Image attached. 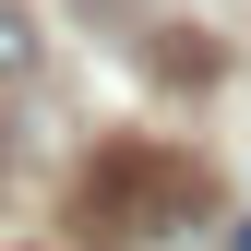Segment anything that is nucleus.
<instances>
[{
  "mask_svg": "<svg viewBox=\"0 0 251 251\" xmlns=\"http://www.w3.org/2000/svg\"><path fill=\"white\" fill-rule=\"evenodd\" d=\"M203 168L192 155H168V144H108L96 168H84V192H72V227L84 239H168V227H203Z\"/></svg>",
  "mask_w": 251,
  "mask_h": 251,
  "instance_id": "obj_1",
  "label": "nucleus"
},
{
  "mask_svg": "<svg viewBox=\"0 0 251 251\" xmlns=\"http://www.w3.org/2000/svg\"><path fill=\"white\" fill-rule=\"evenodd\" d=\"M227 251H251V227H227Z\"/></svg>",
  "mask_w": 251,
  "mask_h": 251,
  "instance_id": "obj_3",
  "label": "nucleus"
},
{
  "mask_svg": "<svg viewBox=\"0 0 251 251\" xmlns=\"http://www.w3.org/2000/svg\"><path fill=\"white\" fill-rule=\"evenodd\" d=\"M0 72H36V36H24V12L0 0Z\"/></svg>",
  "mask_w": 251,
  "mask_h": 251,
  "instance_id": "obj_2",
  "label": "nucleus"
}]
</instances>
